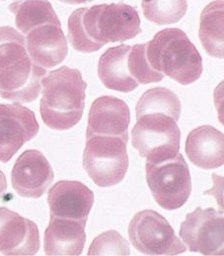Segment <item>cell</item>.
Here are the masks:
<instances>
[{
    "instance_id": "cell-24",
    "label": "cell",
    "mask_w": 224,
    "mask_h": 256,
    "mask_svg": "<svg viewBox=\"0 0 224 256\" xmlns=\"http://www.w3.org/2000/svg\"><path fill=\"white\" fill-rule=\"evenodd\" d=\"M129 254V244L127 240L114 230L104 232L96 236L88 250L89 256H128Z\"/></svg>"
},
{
    "instance_id": "cell-11",
    "label": "cell",
    "mask_w": 224,
    "mask_h": 256,
    "mask_svg": "<svg viewBox=\"0 0 224 256\" xmlns=\"http://www.w3.org/2000/svg\"><path fill=\"white\" fill-rule=\"evenodd\" d=\"M55 174L47 158L38 150H27L17 159L11 182L14 190L26 198H40L54 182Z\"/></svg>"
},
{
    "instance_id": "cell-10",
    "label": "cell",
    "mask_w": 224,
    "mask_h": 256,
    "mask_svg": "<svg viewBox=\"0 0 224 256\" xmlns=\"http://www.w3.org/2000/svg\"><path fill=\"white\" fill-rule=\"evenodd\" d=\"M32 110L19 104H0V162H7L38 134Z\"/></svg>"
},
{
    "instance_id": "cell-14",
    "label": "cell",
    "mask_w": 224,
    "mask_h": 256,
    "mask_svg": "<svg viewBox=\"0 0 224 256\" xmlns=\"http://www.w3.org/2000/svg\"><path fill=\"white\" fill-rule=\"evenodd\" d=\"M130 112L127 102L119 98L102 96L90 108L86 138L95 135L116 136L128 141Z\"/></svg>"
},
{
    "instance_id": "cell-23",
    "label": "cell",
    "mask_w": 224,
    "mask_h": 256,
    "mask_svg": "<svg viewBox=\"0 0 224 256\" xmlns=\"http://www.w3.org/2000/svg\"><path fill=\"white\" fill-rule=\"evenodd\" d=\"M129 74L138 84H151L162 81L164 75L154 70L148 62L145 52V44L131 46L128 56Z\"/></svg>"
},
{
    "instance_id": "cell-4",
    "label": "cell",
    "mask_w": 224,
    "mask_h": 256,
    "mask_svg": "<svg viewBox=\"0 0 224 256\" xmlns=\"http://www.w3.org/2000/svg\"><path fill=\"white\" fill-rule=\"evenodd\" d=\"M151 67L183 86L198 80L202 74V58L187 34L178 28L157 32L145 44Z\"/></svg>"
},
{
    "instance_id": "cell-5",
    "label": "cell",
    "mask_w": 224,
    "mask_h": 256,
    "mask_svg": "<svg viewBox=\"0 0 224 256\" xmlns=\"http://www.w3.org/2000/svg\"><path fill=\"white\" fill-rule=\"evenodd\" d=\"M136 120L131 131V143L140 157L153 164L176 157L180 150L181 131L174 118L154 112Z\"/></svg>"
},
{
    "instance_id": "cell-12",
    "label": "cell",
    "mask_w": 224,
    "mask_h": 256,
    "mask_svg": "<svg viewBox=\"0 0 224 256\" xmlns=\"http://www.w3.org/2000/svg\"><path fill=\"white\" fill-rule=\"evenodd\" d=\"M40 250L37 224L8 208H0V254L8 256H36Z\"/></svg>"
},
{
    "instance_id": "cell-17",
    "label": "cell",
    "mask_w": 224,
    "mask_h": 256,
    "mask_svg": "<svg viewBox=\"0 0 224 256\" xmlns=\"http://www.w3.org/2000/svg\"><path fill=\"white\" fill-rule=\"evenodd\" d=\"M186 154L192 164L203 170L223 166V133L210 126L194 128L186 141Z\"/></svg>"
},
{
    "instance_id": "cell-3",
    "label": "cell",
    "mask_w": 224,
    "mask_h": 256,
    "mask_svg": "<svg viewBox=\"0 0 224 256\" xmlns=\"http://www.w3.org/2000/svg\"><path fill=\"white\" fill-rule=\"evenodd\" d=\"M40 112L44 124L55 130H67L82 118L87 83L78 69L62 66L42 80Z\"/></svg>"
},
{
    "instance_id": "cell-16",
    "label": "cell",
    "mask_w": 224,
    "mask_h": 256,
    "mask_svg": "<svg viewBox=\"0 0 224 256\" xmlns=\"http://www.w3.org/2000/svg\"><path fill=\"white\" fill-rule=\"evenodd\" d=\"M85 226L79 221L51 216L44 236L46 256H80L86 242Z\"/></svg>"
},
{
    "instance_id": "cell-21",
    "label": "cell",
    "mask_w": 224,
    "mask_h": 256,
    "mask_svg": "<svg viewBox=\"0 0 224 256\" xmlns=\"http://www.w3.org/2000/svg\"><path fill=\"white\" fill-rule=\"evenodd\" d=\"M181 112L180 98L173 91L164 87L147 90L138 100L135 108L136 118L147 114L160 112L171 116L177 122L180 120Z\"/></svg>"
},
{
    "instance_id": "cell-18",
    "label": "cell",
    "mask_w": 224,
    "mask_h": 256,
    "mask_svg": "<svg viewBox=\"0 0 224 256\" xmlns=\"http://www.w3.org/2000/svg\"><path fill=\"white\" fill-rule=\"evenodd\" d=\"M131 46L121 44L108 48L99 58L98 76L103 85L121 93H130L138 83L129 74L128 56Z\"/></svg>"
},
{
    "instance_id": "cell-13",
    "label": "cell",
    "mask_w": 224,
    "mask_h": 256,
    "mask_svg": "<svg viewBox=\"0 0 224 256\" xmlns=\"http://www.w3.org/2000/svg\"><path fill=\"white\" fill-rule=\"evenodd\" d=\"M93 192L77 180H61L49 192L51 216L87 223L94 205Z\"/></svg>"
},
{
    "instance_id": "cell-19",
    "label": "cell",
    "mask_w": 224,
    "mask_h": 256,
    "mask_svg": "<svg viewBox=\"0 0 224 256\" xmlns=\"http://www.w3.org/2000/svg\"><path fill=\"white\" fill-rule=\"evenodd\" d=\"M223 0L207 4L199 17L198 38L205 52L213 58L223 60Z\"/></svg>"
},
{
    "instance_id": "cell-20",
    "label": "cell",
    "mask_w": 224,
    "mask_h": 256,
    "mask_svg": "<svg viewBox=\"0 0 224 256\" xmlns=\"http://www.w3.org/2000/svg\"><path fill=\"white\" fill-rule=\"evenodd\" d=\"M8 8L15 16L17 29L24 34L40 25L62 24L49 0H12Z\"/></svg>"
},
{
    "instance_id": "cell-26",
    "label": "cell",
    "mask_w": 224,
    "mask_h": 256,
    "mask_svg": "<svg viewBox=\"0 0 224 256\" xmlns=\"http://www.w3.org/2000/svg\"><path fill=\"white\" fill-rule=\"evenodd\" d=\"M65 4H70V5H77V4H83V3H88L92 2L93 0H59Z\"/></svg>"
},
{
    "instance_id": "cell-9",
    "label": "cell",
    "mask_w": 224,
    "mask_h": 256,
    "mask_svg": "<svg viewBox=\"0 0 224 256\" xmlns=\"http://www.w3.org/2000/svg\"><path fill=\"white\" fill-rule=\"evenodd\" d=\"M180 236L192 252L223 256V214L213 208L197 207L181 224Z\"/></svg>"
},
{
    "instance_id": "cell-27",
    "label": "cell",
    "mask_w": 224,
    "mask_h": 256,
    "mask_svg": "<svg viewBox=\"0 0 224 256\" xmlns=\"http://www.w3.org/2000/svg\"><path fill=\"white\" fill-rule=\"evenodd\" d=\"M0 1H5V0H0Z\"/></svg>"
},
{
    "instance_id": "cell-8",
    "label": "cell",
    "mask_w": 224,
    "mask_h": 256,
    "mask_svg": "<svg viewBox=\"0 0 224 256\" xmlns=\"http://www.w3.org/2000/svg\"><path fill=\"white\" fill-rule=\"evenodd\" d=\"M132 246L146 256H178L187 250L169 222L153 210L135 214L128 226Z\"/></svg>"
},
{
    "instance_id": "cell-7",
    "label": "cell",
    "mask_w": 224,
    "mask_h": 256,
    "mask_svg": "<svg viewBox=\"0 0 224 256\" xmlns=\"http://www.w3.org/2000/svg\"><path fill=\"white\" fill-rule=\"evenodd\" d=\"M145 170L147 186L160 207L176 210L187 202L192 192V180L182 154L158 164L146 162Z\"/></svg>"
},
{
    "instance_id": "cell-1",
    "label": "cell",
    "mask_w": 224,
    "mask_h": 256,
    "mask_svg": "<svg viewBox=\"0 0 224 256\" xmlns=\"http://www.w3.org/2000/svg\"><path fill=\"white\" fill-rule=\"evenodd\" d=\"M67 29L72 48L82 54L96 52L109 42L129 40L142 32L138 12L123 2L78 8L69 16Z\"/></svg>"
},
{
    "instance_id": "cell-22",
    "label": "cell",
    "mask_w": 224,
    "mask_h": 256,
    "mask_svg": "<svg viewBox=\"0 0 224 256\" xmlns=\"http://www.w3.org/2000/svg\"><path fill=\"white\" fill-rule=\"evenodd\" d=\"M144 17L158 26L180 22L187 13V0H142Z\"/></svg>"
},
{
    "instance_id": "cell-25",
    "label": "cell",
    "mask_w": 224,
    "mask_h": 256,
    "mask_svg": "<svg viewBox=\"0 0 224 256\" xmlns=\"http://www.w3.org/2000/svg\"><path fill=\"white\" fill-rule=\"evenodd\" d=\"M7 190V180H6V176L3 174L2 170H0V198L2 197V195L5 193Z\"/></svg>"
},
{
    "instance_id": "cell-2",
    "label": "cell",
    "mask_w": 224,
    "mask_h": 256,
    "mask_svg": "<svg viewBox=\"0 0 224 256\" xmlns=\"http://www.w3.org/2000/svg\"><path fill=\"white\" fill-rule=\"evenodd\" d=\"M47 69L30 58L22 34L0 27V96L16 102H31L42 90Z\"/></svg>"
},
{
    "instance_id": "cell-6",
    "label": "cell",
    "mask_w": 224,
    "mask_h": 256,
    "mask_svg": "<svg viewBox=\"0 0 224 256\" xmlns=\"http://www.w3.org/2000/svg\"><path fill=\"white\" fill-rule=\"evenodd\" d=\"M83 168L100 188L120 184L128 168V141L116 136L95 135L86 138Z\"/></svg>"
},
{
    "instance_id": "cell-15",
    "label": "cell",
    "mask_w": 224,
    "mask_h": 256,
    "mask_svg": "<svg viewBox=\"0 0 224 256\" xmlns=\"http://www.w3.org/2000/svg\"><path fill=\"white\" fill-rule=\"evenodd\" d=\"M25 40L33 62L45 69L62 64L67 56V40L62 24L37 26L26 34Z\"/></svg>"
}]
</instances>
